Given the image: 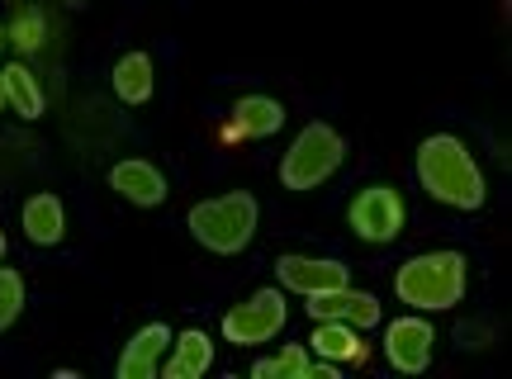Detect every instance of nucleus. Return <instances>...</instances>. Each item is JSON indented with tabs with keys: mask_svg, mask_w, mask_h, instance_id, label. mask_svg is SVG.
Here are the masks:
<instances>
[{
	"mask_svg": "<svg viewBox=\"0 0 512 379\" xmlns=\"http://www.w3.org/2000/svg\"><path fill=\"white\" fill-rule=\"evenodd\" d=\"M0 261H5V233H0Z\"/></svg>",
	"mask_w": 512,
	"mask_h": 379,
	"instance_id": "nucleus-22",
	"label": "nucleus"
},
{
	"mask_svg": "<svg viewBox=\"0 0 512 379\" xmlns=\"http://www.w3.org/2000/svg\"><path fill=\"white\" fill-rule=\"evenodd\" d=\"M114 95L124 105H147L152 100V57L147 53H124L114 62Z\"/></svg>",
	"mask_w": 512,
	"mask_h": 379,
	"instance_id": "nucleus-15",
	"label": "nucleus"
},
{
	"mask_svg": "<svg viewBox=\"0 0 512 379\" xmlns=\"http://www.w3.org/2000/svg\"><path fill=\"white\" fill-rule=\"evenodd\" d=\"M275 275H280V285L294 289V294H323V289H342L351 285V271L342 261H332V256H280L275 261Z\"/></svg>",
	"mask_w": 512,
	"mask_h": 379,
	"instance_id": "nucleus-9",
	"label": "nucleus"
},
{
	"mask_svg": "<svg viewBox=\"0 0 512 379\" xmlns=\"http://www.w3.org/2000/svg\"><path fill=\"white\" fill-rule=\"evenodd\" d=\"M214 365V342L204 337L200 327H190L181 337H171V361L157 365L162 379H200Z\"/></svg>",
	"mask_w": 512,
	"mask_h": 379,
	"instance_id": "nucleus-12",
	"label": "nucleus"
},
{
	"mask_svg": "<svg viewBox=\"0 0 512 379\" xmlns=\"http://www.w3.org/2000/svg\"><path fill=\"white\" fill-rule=\"evenodd\" d=\"M432 342H437V332L427 318H394L384 332V356L399 375H422L432 365Z\"/></svg>",
	"mask_w": 512,
	"mask_h": 379,
	"instance_id": "nucleus-8",
	"label": "nucleus"
},
{
	"mask_svg": "<svg viewBox=\"0 0 512 379\" xmlns=\"http://www.w3.org/2000/svg\"><path fill=\"white\" fill-rule=\"evenodd\" d=\"M285 128V105L271 95H242L233 109V133L238 138H275Z\"/></svg>",
	"mask_w": 512,
	"mask_h": 379,
	"instance_id": "nucleus-14",
	"label": "nucleus"
},
{
	"mask_svg": "<svg viewBox=\"0 0 512 379\" xmlns=\"http://www.w3.org/2000/svg\"><path fill=\"white\" fill-rule=\"evenodd\" d=\"M256 218H261L256 199L247 190H233V195H219V199H200L185 223H190V237L200 247H209L214 256H238L252 247Z\"/></svg>",
	"mask_w": 512,
	"mask_h": 379,
	"instance_id": "nucleus-3",
	"label": "nucleus"
},
{
	"mask_svg": "<svg viewBox=\"0 0 512 379\" xmlns=\"http://www.w3.org/2000/svg\"><path fill=\"white\" fill-rule=\"evenodd\" d=\"M24 237L34 242V247H57L62 237H67V209H62V199L57 195H34L24 199Z\"/></svg>",
	"mask_w": 512,
	"mask_h": 379,
	"instance_id": "nucleus-13",
	"label": "nucleus"
},
{
	"mask_svg": "<svg viewBox=\"0 0 512 379\" xmlns=\"http://www.w3.org/2000/svg\"><path fill=\"white\" fill-rule=\"evenodd\" d=\"M10 38H15L19 48H38V38H43V24H38V10H24L19 15V24L10 29Z\"/></svg>",
	"mask_w": 512,
	"mask_h": 379,
	"instance_id": "nucleus-20",
	"label": "nucleus"
},
{
	"mask_svg": "<svg viewBox=\"0 0 512 379\" xmlns=\"http://www.w3.org/2000/svg\"><path fill=\"white\" fill-rule=\"evenodd\" d=\"M166 351H171V327H166V323H147L143 332L124 346V356H119V365H114V375H119V379H152Z\"/></svg>",
	"mask_w": 512,
	"mask_h": 379,
	"instance_id": "nucleus-11",
	"label": "nucleus"
},
{
	"mask_svg": "<svg viewBox=\"0 0 512 379\" xmlns=\"http://www.w3.org/2000/svg\"><path fill=\"white\" fill-rule=\"evenodd\" d=\"M256 379H313V361H309V346L290 342L280 356H271V361H256L252 365Z\"/></svg>",
	"mask_w": 512,
	"mask_h": 379,
	"instance_id": "nucleus-18",
	"label": "nucleus"
},
{
	"mask_svg": "<svg viewBox=\"0 0 512 379\" xmlns=\"http://www.w3.org/2000/svg\"><path fill=\"white\" fill-rule=\"evenodd\" d=\"M342 162H347L342 133L332 124H318V119H313L309 128H299V138H294L290 152H285L280 185H285V190H318Z\"/></svg>",
	"mask_w": 512,
	"mask_h": 379,
	"instance_id": "nucleus-4",
	"label": "nucleus"
},
{
	"mask_svg": "<svg viewBox=\"0 0 512 379\" xmlns=\"http://www.w3.org/2000/svg\"><path fill=\"white\" fill-rule=\"evenodd\" d=\"M313 351L328 356V361H361V342H356V327L351 323H318L313 327Z\"/></svg>",
	"mask_w": 512,
	"mask_h": 379,
	"instance_id": "nucleus-17",
	"label": "nucleus"
},
{
	"mask_svg": "<svg viewBox=\"0 0 512 379\" xmlns=\"http://www.w3.org/2000/svg\"><path fill=\"white\" fill-rule=\"evenodd\" d=\"M110 185L128 204H138V209H157V204H166V195H171V190H166V176L152 162H143V157H128V162L114 166Z\"/></svg>",
	"mask_w": 512,
	"mask_h": 379,
	"instance_id": "nucleus-10",
	"label": "nucleus"
},
{
	"mask_svg": "<svg viewBox=\"0 0 512 379\" xmlns=\"http://www.w3.org/2000/svg\"><path fill=\"white\" fill-rule=\"evenodd\" d=\"M285 318H290L285 313V294L280 289H256L247 304H238L223 318V337L233 346H261L285 327Z\"/></svg>",
	"mask_w": 512,
	"mask_h": 379,
	"instance_id": "nucleus-6",
	"label": "nucleus"
},
{
	"mask_svg": "<svg viewBox=\"0 0 512 379\" xmlns=\"http://www.w3.org/2000/svg\"><path fill=\"white\" fill-rule=\"evenodd\" d=\"M0 81H5V105L15 109L19 119H38L43 114V86H38V76L24 62H10L0 72Z\"/></svg>",
	"mask_w": 512,
	"mask_h": 379,
	"instance_id": "nucleus-16",
	"label": "nucleus"
},
{
	"mask_svg": "<svg viewBox=\"0 0 512 379\" xmlns=\"http://www.w3.org/2000/svg\"><path fill=\"white\" fill-rule=\"evenodd\" d=\"M418 181L432 199L451 204V209H465V214H470V209H484V199H489L479 162L451 133H437V138H427V143L418 147Z\"/></svg>",
	"mask_w": 512,
	"mask_h": 379,
	"instance_id": "nucleus-1",
	"label": "nucleus"
},
{
	"mask_svg": "<svg viewBox=\"0 0 512 379\" xmlns=\"http://www.w3.org/2000/svg\"><path fill=\"white\" fill-rule=\"evenodd\" d=\"M347 223L361 242H394L403 233V195L394 185H366L351 199Z\"/></svg>",
	"mask_w": 512,
	"mask_h": 379,
	"instance_id": "nucleus-5",
	"label": "nucleus"
},
{
	"mask_svg": "<svg viewBox=\"0 0 512 379\" xmlns=\"http://www.w3.org/2000/svg\"><path fill=\"white\" fill-rule=\"evenodd\" d=\"M0 48H5V29H0Z\"/></svg>",
	"mask_w": 512,
	"mask_h": 379,
	"instance_id": "nucleus-23",
	"label": "nucleus"
},
{
	"mask_svg": "<svg viewBox=\"0 0 512 379\" xmlns=\"http://www.w3.org/2000/svg\"><path fill=\"white\" fill-rule=\"evenodd\" d=\"M0 109H5V81H0Z\"/></svg>",
	"mask_w": 512,
	"mask_h": 379,
	"instance_id": "nucleus-21",
	"label": "nucleus"
},
{
	"mask_svg": "<svg viewBox=\"0 0 512 379\" xmlns=\"http://www.w3.org/2000/svg\"><path fill=\"white\" fill-rule=\"evenodd\" d=\"M304 313H309L313 323H351V327H375L384 318L380 299L370 294V289H323V294H309V304H304Z\"/></svg>",
	"mask_w": 512,
	"mask_h": 379,
	"instance_id": "nucleus-7",
	"label": "nucleus"
},
{
	"mask_svg": "<svg viewBox=\"0 0 512 379\" xmlns=\"http://www.w3.org/2000/svg\"><path fill=\"white\" fill-rule=\"evenodd\" d=\"M394 294L408 308L422 313H446L465 299V256L460 252H427L403 261L394 275Z\"/></svg>",
	"mask_w": 512,
	"mask_h": 379,
	"instance_id": "nucleus-2",
	"label": "nucleus"
},
{
	"mask_svg": "<svg viewBox=\"0 0 512 379\" xmlns=\"http://www.w3.org/2000/svg\"><path fill=\"white\" fill-rule=\"evenodd\" d=\"M24 313V275L0 261V332H10Z\"/></svg>",
	"mask_w": 512,
	"mask_h": 379,
	"instance_id": "nucleus-19",
	"label": "nucleus"
}]
</instances>
